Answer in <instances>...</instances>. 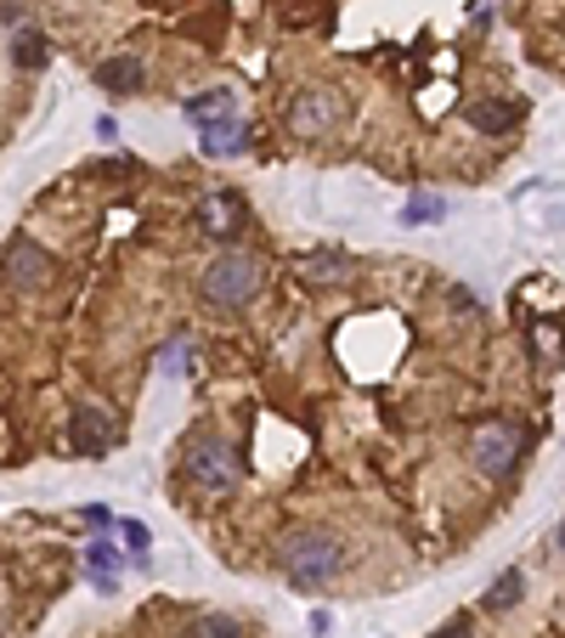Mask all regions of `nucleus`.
Here are the masks:
<instances>
[{
    "instance_id": "obj_10",
    "label": "nucleus",
    "mask_w": 565,
    "mask_h": 638,
    "mask_svg": "<svg viewBox=\"0 0 565 638\" xmlns=\"http://www.w3.org/2000/svg\"><path fill=\"white\" fill-rule=\"evenodd\" d=\"M96 85L114 91V96L142 91V62H137V57H114V62H103V69H96Z\"/></svg>"
},
{
    "instance_id": "obj_11",
    "label": "nucleus",
    "mask_w": 565,
    "mask_h": 638,
    "mask_svg": "<svg viewBox=\"0 0 565 638\" xmlns=\"http://www.w3.org/2000/svg\"><path fill=\"white\" fill-rule=\"evenodd\" d=\"M204 147L210 158H232V153H244V125L238 119H215V125H204Z\"/></svg>"
},
{
    "instance_id": "obj_9",
    "label": "nucleus",
    "mask_w": 565,
    "mask_h": 638,
    "mask_svg": "<svg viewBox=\"0 0 565 638\" xmlns=\"http://www.w3.org/2000/svg\"><path fill=\"white\" fill-rule=\"evenodd\" d=\"M85 565H91V582L103 588V593H114V588H119L125 554L114 548V536H91V543H85Z\"/></svg>"
},
{
    "instance_id": "obj_18",
    "label": "nucleus",
    "mask_w": 565,
    "mask_h": 638,
    "mask_svg": "<svg viewBox=\"0 0 565 638\" xmlns=\"http://www.w3.org/2000/svg\"><path fill=\"white\" fill-rule=\"evenodd\" d=\"M447 215V204H442V198H413V204H408V221H442Z\"/></svg>"
},
{
    "instance_id": "obj_20",
    "label": "nucleus",
    "mask_w": 565,
    "mask_h": 638,
    "mask_svg": "<svg viewBox=\"0 0 565 638\" xmlns=\"http://www.w3.org/2000/svg\"><path fill=\"white\" fill-rule=\"evenodd\" d=\"M429 638H475V633H470V622H447L442 633H429Z\"/></svg>"
},
{
    "instance_id": "obj_8",
    "label": "nucleus",
    "mask_w": 565,
    "mask_h": 638,
    "mask_svg": "<svg viewBox=\"0 0 565 638\" xmlns=\"http://www.w3.org/2000/svg\"><path fill=\"white\" fill-rule=\"evenodd\" d=\"M244 221H249V215H244V204H238L232 192H210L204 204H198V226H204L210 238H238Z\"/></svg>"
},
{
    "instance_id": "obj_3",
    "label": "nucleus",
    "mask_w": 565,
    "mask_h": 638,
    "mask_svg": "<svg viewBox=\"0 0 565 638\" xmlns=\"http://www.w3.org/2000/svg\"><path fill=\"white\" fill-rule=\"evenodd\" d=\"M470 458H475V469L486 481H504V475H515V463H520V429L515 424H481L475 435H470Z\"/></svg>"
},
{
    "instance_id": "obj_14",
    "label": "nucleus",
    "mask_w": 565,
    "mask_h": 638,
    "mask_svg": "<svg viewBox=\"0 0 565 638\" xmlns=\"http://www.w3.org/2000/svg\"><path fill=\"white\" fill-rule=\"evenodd\" d=\"M187 114L198 125H215V119H232V91H204V96H192Z\"/></svg>"
},
{
    "instance_id": "obj_6",
    "label": "nucleus",
    "mask_w": 565,
    "mask_h": 638,
    "mask_svg": "<svg viewBox=\"0 0 565 638\" xmlns=\"http://www.w3.org/2000/svg\"><path fill=\"white\" fill-rule=\"evenodd\" d=\"M114 447V418L103 407H80L69 418V452L74 458H103Z\"/></svg>"
},
{
    "instance_id": "obj_13",
    "label": "nucleus",
    "mask_w": 565,
    "mask_h": 638,
    "mask_svg": "<svg viewBox=\"0 0 565 638\" xmlns=\"http://www.w3.org/2000/svg\"><path fill=\"white\" fill-rule=\"evenodd\" d=\"M470 119H475V130H486V137H504V130L520 119V108L515 103H475Z\"/></svg>"
},
{
    "instance_id": "obj_16",
    "label": "nucleus",
    "mask_w": 565,
    "mask_h": 638,
    "mask_svg": "<svg viewBox=\"0 0 565 638\" xmlns=\"http://www.w3.org/2000/svg\"><path fill=\"white\" fill-rule=\"evenodd\" d=\"M520 593H526V577H520V570H504V577L492 582V593H486V611H509Z\"/></svg>"
},
{
    "instance_id": "obj_17",
    "label": "nucleus",
    "mask_w": 565,
    "mask_h": 638,
    "mask_svg": "<svg viewBox=\"0 0 565 638\" xmlns=\"http://www.w3.org/2000/svg\"><path fill=\"white\" fill-rule=\"evenodd\" d=\"M340 255H311V260H301V272H311V283H328V277H334L340 272Z\"/></svg>"
},
{
    "instance_id": "obj_12",
    "label": "nucleus",
    "mask_w": 565,
    "mask_h": 638,
    "mask_svg": "<svg viewBox=\"0 0 565 638\" xmlns=\"http://www.w3.org/2000/svg\"><path fill=\"white\" fill-rule=\"evenodd\" d=\"M46 57H51L46 35H35V28H12V62L17 69H46Z\"/></svg>"
},
{
    "instance_id": "obj_5",
    "label": "nucleus",
    "mask_w": 565,
    "mask_h": 638,
    "mask_svg": "<svg viewBox=\"0 0 565 638\" xmlns=\"http://www.w3.org/2000/svg\"><path fill=\"white\" fill-rule=\"evenodd\" d=\"M187 475H192L198 486H210V492H226V486H238L244 463L232 458V447H221V441H198L192 458H187Z\"/></svg>"
},
{
    "instance_id": "obj_21",
    "label": "nucleus",
    "mask_w": 565,
    "mask_h": 638,
    "mask_svg": "<svg viewBox=\"0 0 565 638\" xmlns=\"http://www.w3.org/2000/svg\"><path fill=\"white\" fill-rule=\"evenodd\" d=\"M560 548H565V520H560Z\"/></svg>"
},
{
    "instance_id": "obj_4",
    "label": "nucleus",
    "mask_w": 565,
    "mask_h": 638,
    "mask_svg": "<svg viewBox=\"0 0 565 638\" xmlns=\"http://www.w3.org/2000/svg\"><path fill=\"white\" fill-rule=\"evenodd\" d=\"M340 119H345V103L334 91H301L289 103V130L294 137H334Z\"/></svg>"
},
{
    "instance_id": "obj_19",
    "label": "nucleus",
    "mask_w": 565,
    "mask_h": 638,
    "mask_svg": "<svg viewBox=\"0 0 565 638\" xmlns=\"http://www.w3.org/2000/svg\"><path fill=\"white\" fill-rule=\"evenodd\" d=\"M119 536H125V543H130V548H137V554L148 548V531H142L137 520H125V525H119Z\"/></svg>"
},
{
    "instance_id": "obj_15",
    "label": "nucleus",
    "mask_w": 565,
    "mask_h": 638,
    "mask_svg": "<svg viewBox=\"0 0 565 638\" xmlns=\"http://www.w3.org/2000/svg\"><path fill=\"white\" fill-rule=\"evenodd\" d=\"M181 638H244V627L238 622H232V616H192L187 627H181Z\"/></svg>"
},
{
    "instance_id": "obj_7",
    "label": "nucleus",
    "mask_w": 565,
    "mask_h": 638,
    "mask_svg": "<svg viewBox=\"0 0 565 638\" xmlns=\"http://www.w3.org/2000/svg\"><path fill=\"white\" fill-rule=\"evenodd\" d=\"M7 277L12 288H40L51 277V260L35 238H7Z\"/></svg>"
},
{
    "instance_id": "obj_1",
    "label": "nucleus",
    "mask_w": 565,
    "mask_h": 638,
    "mask_svg": "<svg viewBox=\"0 0 565 638\" xmlns=\"http://www.w3.org/2000/svg\"><path fill=\"white\" fill-rule=\"evenodd\" d=\"M260 260L244 255V249H226L204 265V277H198V294H204V306H221V311H238L260 294Z\"/></svg>"
},
{
    "instance_id": "obj_2",
    "label": "nucleus",
    "mask_w": 565,
    "mask_h": 638,
    "mask_svg": "<svg viewBox=\"0 0 565 638\" xmlns=\"http://www.w3.org/2000/svg\"><path fill=\"white\" fill-rule=\"evenodd\" d=\"M345 565V543L328 531H294L283 543V570L294 588H322L334 582V570Z\"/></svg>"
}]
</instances>
